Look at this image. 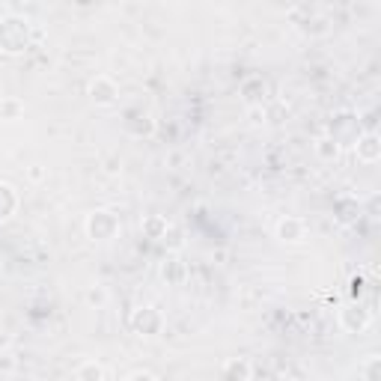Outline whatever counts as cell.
Wrapping results in <instances>:
<instances>
[{"mask_svg": "<svg viewBox=\"0 0 381 381\" xmlns=\"http://www.w3.org/2000/svg\"><path fill=\"white\" fill-rule=\"evenodd\" d=\"M77 381H105V366L98 361H84L77 366Z\"/></svg>", "mask_w": 381, "mask_h": 381, "instance_id": "15", "label": "cell"}, {"mask_svg": "<svg viewBox=\"0 0 381 381\" xmlns=\"http://www.w3.org/2000/svg\"><path fill=\"white\" fill-rule=\"evenodd\" d=\"M30 179H36V182H39V179H42V167H33V170H30Z\"/></svg>", "mask_w": 381, "mask_h": 381, "instance_id": "24", "label": "cell"}, {"mask_svg": "<svg viewBox=\"0 0 381 381\" xmlns=\"http://www.w3.org/2000/svg\"><path fill=\"white\" fill-rule=\"evenodd\" d=\"M167 227H170V223H167V218H161V215H149V218H143V223H140L143 235H147V239H155V241L164 239Z\"/></svg>", "mask_w": 381, "mask_h": 381, "instance_id": "11", "label": "cell"}, {"mask_svg": "<svg viewBox=\"0 0 381 381\" xmlns=\"http://www.w3.org/2000/svg\"><path fill=\"white\" fill-rule=\"evenodd\" d=\"M126 381H128V378H126Z\"/></svg>", "mask_w": 381, "mask_h": 381, "instance_id": "26", "label": "cell"}, {"mask_svg": "<svg viewBox=\"0 0 381 381\" xmlns=\"http://www.w3.org/2000/svg\"><path fill=\"white\" fill-rule=\"evenodd\" d=\"M15 209H18V194H15V188L6 185V182H0V221L13 218Z\"/></svg>", "mask_w": 381, "mask_h": 381, "instance_id": "10", "label": "cell"}, {"mask_svg": "<svg viewBox=\"0 0 381 381\" xmlns=\"http://www.w3.org/2000/svg\"><path fill=\"white\" fill-rule=\"evenodd\" d=\"M161 241L167 244V251H182V244H185V241H182V230H179V227H173V223H170Z\"/></svg>", "mask_w": 381, "mask_h": 381, "instance_id": "20", "label": "cell"}, {"mask_svg": "<svg viewBox=\"0 0 381 381\" xmlns=\"http://www.w3.org/2000/svg\"><path fill=\"white\" fill-rule=\"evenodd\" d=\"M337 211H343V215H337L343 223H352L354 215L361 211V203H357V200H337Z\"/></svg>", "mask_w": 381, "mask_h": 381, "instance_id": "19", "label": "cell"}, {"mask_svg": "<svg viewBox=\"0 0 381 381\" xmlns=\"http://www.w3.org/2000/svg\"><path fill=\"white\" fill-rule=\"evenodd\" d=\"M126 128L134 134V137H143V134H152L155 131V119L152 117H134V119H126Z\"/></svg>", "mask_w": 381, "mask_h": 381, "instance_id": "16", "label": "cell"}, {"mask_svg": "<svg viewBox=\"0 0 381 381\" xmlns=\"http://www.w3.org/2000/svg\"><path fill=\"white\" fill-rule=\"evenodd\" d=\"M128 381H155V378H152L149 373H134V375H131Z\"/></svg>", "mask_w": 381, "mask_h": 381, "instance_id": "23", "label": "cell"}, {"mask_svg": "<svg viewBox=\"0 0 381 381\" xmlns=\"http://www.w3.org/2000/svg\"><path fill=\"white\" fill-rule=\"evenodd\" d=\"M301 30H304L307 36H322V33H328V21L313 18V21H307V24H301Z\"/></svg>", "mask_w": 381, "mask_h": 381, "instance_id": "21", "label": "cell"}, {"mask_svg": "<svg viewBox=\"0 0 381 381\" xmlns=\"http://www.w3.org/2000/svg\"><path fill=\"white\" fill-rule=\"evenodd\" d=\"M369 322H373V310L364 307L361 301H352V304H345L340 310V328L345 334H364L369 328Z\"/></svg>", "mask_w": 381, "mask_h": 381, "instance_id": "5", "label": "cell"}, {"mask_svg": "<svg viewBox=\"0 0 381 381\" xmlns=\"http://www.w3.org/2000/svg\"><path fill=\"white\" fill-rule=\"evenodd\" d=\"M87 301H89V304H105V292H102V289H89Z\"/></svg>", "mask_w": 381, "mask_h": 381, "instance_id": "22", "label": "cell"}, {"mask_svg": "<svg viewBox=\"0 0 381 381\" xmlns=\"http://www.w3.org/2000/svg\"><path fill=\"white\" fill-rule=\"evenodd\" d=\"M354 155H357V161H364V164H375L381 158V137L375 131H364L361 140L354 143Z\"/></svg>", "mask_w": 381, "mask_h": 381, "instance_id": "8", "label": "cell"}, {"mask_svg": "<svg viewBox=\"0 0 381 381\" xmlns=\"http://www.w3.org/2000/svg\"><path fill=\"white\" fill-rule=\"evenodd\" d=\"M223 381H251V361L230 357V361L223 364Z\"/></svg>", "mask_w": 381, "mask_h": 381, "instance_id": "9", "label": "cell"}, {"mask_svg": "<svg viewBox=\"0 0 381 381\" xmlns=\"http://www.w3.org/2000/svg\"><path fill=\"white\" fill-rule=\"evenodd\" d=\"M271 381H295V378H289V375H280V378H271Z\"/></svg>", "mask_w": 381, "mask_h": 381, "instance_id": "25", "label": "cell"}, {"mask_svg": "<svg viewBox=\"0 0 381 381\" xmlns=\"http://www.w3.org/2000/svg\"><path fill=\"white\" fill-rule=\"evenodd\" d=\"M30 18L24 15H15L9 13L0 18V51L9 54V57H15V54H24L30 48Z\"/></svg>", "mask_w": 381, "mask_h": 381, "instance_id": "2", "label": "cell"}, {"mask_svg": "<svg viewBox=\"0 0 381 381\" xmlns=\"http://www.w3.org/2000/svg\"><path fill=\"white\" fill-rule=\"evenodd\" d=\"M87 96L93 98V102H96L98 107H107V105H114V102H117L119 89H117V81H114V77H107V75H96L93 81H89V87H87Z\"/></svg>", "mask_w": 381, "mask_h": 381, "instance_id": "6", "label": "cell"}, {"mask_svg": "<svg viewBox=\"0 0 381 381\" xmlns=\"http://www.w3.org/2000/svg\"><path fill=\"white\" fill-rule=\"evenodd\" d=\"M161 277L167 280V283H182L185 280V265L176 260V256H170V260H164L161 265Z\"/></svg>", "mask_w": 381, "mask_h": 381, "instance_id": "14", "label": "cell"}, {"mask_svg": "<svg viewBox=\"0 0 381 381\" xmlns=\"http://www.w3.org/2000/svg\"><path fill=\"white\" fill-rule=\"evenodd\" d=\"M364 131L366 128H364L361 114H354V110H337V114L328 119V134H324V137L343 152V149H354V143L361 140Z\"/></svg>", "mask_w": 381, "mask_h": 381, "instance_id": "1", "label": "cell"}, {"mask_svg": "<svg viewBox=\"0 0 381 381\" xmlns=\"http://www.w3.org/2000/svg\"><path fill=\"white\" fill-rule=\"evenodd\" d=\"M21 114H24V102L15 96H6L0 98V119H21Z\"/></svg>", "mask_w": 381, "mask_h": 381, "instance_id": "13", "label": "cell"}, {"mask_svg": "<svg viewBox=\"0 0 381 381\" xmlns=\"http://www.w3.org/2000/svg\"><path fill=\"white\" fill-rule=\"evenodd\" d=\"M361 375H364V381H381V357L378 354H369L361 364Z\"/></svg>", "mask_w": 381, "mask_h": 381, "instance_id": "17", "label": "cell"}, {"mask_svg": "<svg viewBox=\"0 0 381 381\" xmlns=\"http://www.w3.org/2000/svg\"><path fill=\"white\" fill-rule=\"evenodd\" d=\"M131 328L134 334H140V337H158L161 328H164V316L158 307L152 304H143L131 313Z\"/></svg>", "mask_w": 381, "mask_h": 381, "instance_id": "4", "label": "cell"}, {"mask_svg": "<svg viewBox=\"0 0 381 381\" xmlns=\"http://www.w3.org/2000/svg\"><path fill=\"white\" fill-rule=\"evenodd\" d=\"M241 96H244V102H248V105H260L265 98V81H262V77H251V81H244L241 84Z\"/></svg>", "mask_w": 381, "mask_h": 381, "instance_id": "12", "label": "cell"}, {"mask_svg": "<svg viewBox=\"0 0 381 381\" xmlns=\"http://www.w3.org/2000/svg\"><path fill=\"white\" fill-rule=\"evenodd\" d=\"M84 230L93 241H110V239H117L119 235V218L107 209H96V211H89L87 215Z\"/></svg>", "mask_w": 381, "mask_h": 381, "instance_id": "3", "label": "cell"}, {"mask_svg": "<svg viewBox=\"0 0 381 381\" xmlns=\"http://www.w3.org/2000/svg\"><path fill=\"white\" fill-rule=\"evenodd\" d=\"M313 149H316V155H319L322 161H337V158H340V149L334 147V143H331L328 137H319V140H316V147H313Z\"/></svg>", "mask_w": 381, "mask_h": 381, "instance_id": "18", "label": "cell"}, {"mask_svg": "<svg viewBox=\"0 0 381 381\" xmlns=\"http://www.w3.org/2000/svg\"><path fill=\"white\" fill-rule=\"evenodd\" d=\"M277 239L283 241V244H301L307 239V223L301 221V218H292V215H286V218H280L277 221Z\"/></svg>", "mask_w": 381, "mask_h": 381, "instance_id": "7", "label": "cell"}]
</instances>
